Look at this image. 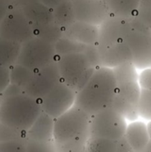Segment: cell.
Returning a JSON list of instances; mask_svg holds the SVG:
<instances>
[{"instance_id":"obj_20","label":"cell","mask_w":151,"mask_h":152,"mask_svg":"<svg viewBox=\"0 0 151 152\" xmlns=\"http://www.w3.org/2000/svg\"><path fill=\"white\" fill-rule=\"evenodd\" d=\"M110 14L124 18L133 17L141 4V0H106Z\"/></svg>"},{"instance_id":"obj_32","label":"cell","mask_w":151,"mask_h":152,"mask_svg":"<svg viewBox=\"0 0 151 152\" xmlns=\"http://www.w3.org/2000/svg\"><path fill=\"white\" fill-rule=\"evenodd\" d=\"M135 15L151 29V8H139Z\"/></svg>"},{"instance_id":"obj_1","label":"cell","mask_w":151,"mask_h":152,"mask_svg":"<svg viewBox=\"0 0 151 152\" xmlns=\"http://www.w3.org/2000/svg\"><path fill=\"white\" fill-rule=\"evenodd\" d=\"M91 118L87 112L74 105L54 118L53 142L56 151H86L90 139Z\"/></svg>"},{"instance_id":"obj_11","label":"cell","mask_w":151,"mask_h":152,"mask_svg":"<svg viewBox=\"0 0 151 152\" xmlns=\"http://www.w3.org/2000/svg\"><path fill=\"white\" fill-rule=\"evenodd\" d=\"M77 92L61 81L40 100L42 110L56 118L75 105Z\"/></svg>"},{"instance_id":"obj_12","label":"cell","mask_w":151,"mask_h":152,"mask_svg":"<svg viewBox=\"0 0 151 152\" xmlns=\"http://www.w3.org/2000/svg\"><path fill=\"white\" fill-rule=\"evenodd\" d=\"M61 81L58 64L55 61L36 71L23 90L27 94L40 102Z\"/></svg>"},{"instance_id":"obj_26","label":"cell","mask_w":151,"mask_h":152,"mask_svg":"<svg viewBox=\"0 0 151 152\" xmlns=\"http://www.w3.org/2000/svg\"><path fill=\"white\" fill-rule=\"evenodd\" d=\"M138 112L143 120H151V90L142 88L138 102Z\"/></svg>"},{"instance_id":"obj_30","label":"cell","mask_w":151,"mask_h":152,"mask_svg":"<svg viewBox=\"0 0 151 152\" xmlns=\"http://www.w3.org/2000/svg\"><path fill=\"white\" fill-rule=\"evenodd\" d=\"M139 82L142 88L151 90V67L141 70L139 73Z\"/></svg>"},{"instance_id":"obj_18","label":"cell","mask_w":151,"mask_h":152,"mask_svg":"<svg viewBox=\"0 0 151 152\" xmlns=\"http://www.w3.org/2000/svg\"><path fill=\"white\" fill-rule=\"evenodd\" d=\"M86 151L90 152H127L133 151L125 137L118 140L103 139V138H90Z\"/></svg>"},{"instance_id":"obj_23","label":"cell","mask_w":151,"mask_h":152,"mask_svg":"<svg viewBox=\"0 0 151 152\" xmlns=\"http://www.w3.org/2000/svg\"><path fill=\"white\" fill-rule=\"evenodd\" d=\"M54 21L64 30L76 21L74 8L71 0H65L53 9Z\"/></svg>"},{"instance_id":"obj_8","label":"cell","mask_w":151,"mask_h":152,"mask_svg":"<svg viewBox=\"0 0 151 152\" xmlns=\"http://www.w3.org/2000/svg\"><path fill=\"white\" fill-rule=\"evenodd\" d=\"M129 121L112 107L107 108L91 118L90 138L118 140L125 136Z\"/></svg>"},{"instance_id":"obj_37","label":"cell","mask_w":151,"mask_h":152,"mask_svg":"<svg viewBox=\"0 0 151 152\" xmlns=\"http://www.w3.org/2000/svg\"><path fill=\"white\" fill-rule=\"evenodd\" d=\"M140 8H151V0H141Z\"/></svg>"},{"instance_id":"obj_36","label":"cell","mask_w":151,"mask_h":152,"mask_svg":"<svg viewBox=\"0 0 151 152\" xmlns=\"http://www.w3.org/2000/svg\"><path fill=\"white\" fill-rule=\"evenodd\" d=\"M39 1L41 3H43L44 5H46L52 9H54L57 5H59L61 3H62L65 0H39Z\"/></svg>"},{"instance_id":"obj_7","label":"cell","mask_w":151,"mask_h":152,"mask_svg":"<svg viewBox=\"0 0 151 152\" xmlns=\"http://www.w3.org/2000/svg\"><path fill=\"white\" fill-rule=\"evenodd\" d=\"M54 44L36 37L21 44L17 63L37 71L57 60Z\"/></svg>"},{"instance_id":"obj_19","label":"cell","mask_w":151,"mask_h":152,"mask_svg":"<svg viewBox=\"0 0 151 152\" xmlns=\"http://www.w3.org/2000/svg\"><path fill=\"white\" fill-rule=\"evenodd\" d=\"M29 22L33 24H42L54 20L53 9L44 5L40 1L34 2L20 9Z\"/></svg>"},{"instance_id":"obj_4","label":"cell","mask_w":151,"mask_h":152,"mask_svg":"<svg viewBox=\"0 0 151 152\" xmlns=\"http://www.w3.org/2000/svg\"><path fill=\"white\" fill-rule=\"evenodd\" d=\"M42 111L40 102L26 93L3 97L0 121L14 129L27 132Z\"/></svg>"},{"instance_id":"obj_17","label":"cell","mask_w":151,"mask_h":152,"mask_svg":"<svg viewBox=\"0 0 151 152\" xmlns=\"http://www.w3.org/2000/svg\"><path fill=\"white\" fill-rule=\"evenodd\" d=\"M101 67L114 69L125 62H133L132 52L125 42L115 45L100 53Z\"/></svg>"},{"instance_id":"obj_40","label":"cell","mask_w":151,"mask_h":152,"mask_svg":"<svg viewBox=\"0 0 151 152\" xmlns=\"http://www.w3.org/2000/svg\"><path fill=\"white\" fill-rule=\"evenodd\" d=\"M2 100H3V95L0 94V103H1V102H2Z\"/></svg>"},{"instance_id":"obj_28","label":"cell","mask_w":151,"mask_h":152,"mask_svg":"<svg viewBox=\"0 0 151 152\" xmlns=\"http://www.w3.org/2000/svg\"><path fill=\"white\" fill-rule=\"evenodd\" d=\"M27 137L19 140H12L0 142V152L26 151Z\"/></svg>"},{"instance_id":"obj_33","label":"cell","mask_w":151,"mask_h":152,"mask_svg":"<svg viewBox=\"0 0 151 152\" xmlns=\"http://www.w3.org/2000/svg\"><path fill=\"white\" fill-rule=\"evenodd\" d=\"M25 93L23 88H21L20 86L15 85V84H12L10 83L9 86L6 87V89L4 91V93L2 94L3 97H8V96H12V95H17V94H20Z\"/></svg>"},{"instance_id":"obj_41","label":"cell","mask_w":151,"mask_h":152,"mask_svg":"<svg viewBox=\"0 0 151 152\" xmlns=\"http://www.w3.org/2000/svg\"><path fill=\"white\" fill-rule=\"evenodd\" d=\"M1 39H2V37H1V35H0V40H1Z\"/></svg>"},{"instance_id":"obj_2","label":"cell","mask_w":151,"mask_h":152,"mask_svg":"<svg viewBox=\"0 0 151 152\" xmlns=\"http://www.w3.org/2000/svg\"><path fill=\"white\" fill-rule=\"evenodd\" d=\"M116 90L117 83L113 69L99 67L86 84L77 92L75 105L93 116L111 107Z\"/></svg>"},{"instance_id":"obj_9","label":"cell","mask_w":151,"mask_h":152,"mask_svg":"<svg viewBox=\"0 0 151 152\" xmlns=\"http://www.w3.org/2000/svg\"><path fill=\"white\" fill-rule=\"evenodd\" d=\"M131 28V18H124L109 14L99 25V38L97 47L99 53L125 42Z\"/></svg>"},{"instance_id":"obj_5","label":"cell","mask_w":151,"mask_h":152,"mask_svg":"<svg viewBox=\"0 0 151 152\" xmlns=\"http://www.w3.org/2000/svg\"><path fill=\"white\" fill-rule=\"evenodd\" d=\"M57 64L61 81L78 92L89 80L95 66L85 53H71L57 57Z\"/></svg>"},{"instance_id":"obj_38","label":"cell","mask_w":151,"mask_h":152,"mask_svg":"<svg viewBox=\"0 0 151 152\" xmlns=\"http://www.w3.org/2000/svg\"><path fill=\"white\" fill-rule=\"evenodd\" d=\"M147 126H148V131H149V134H150V137L151 139V120H149L148 123H147Z\"/></svg>"},{"instance_id":"obj_22","label":"cell","mask_w":151,"mask_h":152,"mask_svg":"<svg viewBox=\"0 0 151 152\" xmlns=\"http://www.w3.org/2000/svg\"><path fill=\"white\" fill-rule=\"evenodd\" d=\"M21 44L6 39L0 40V65L11 68L17 63Z\"/></svg>"},{"instance_id":"obj_14","label":"cell","mask_w":151,"mask_h":152,"mask_svg":"<svg viewBox=\"0 0 151 152\" xmlns=\"http://www.w3.org/2000/svg\"><path fill=\"white\" fill-rule=\"evenodd\" d=\"M63 36L81 44L88 45H97L99 38V26L76 20L64 30Z\"/></svg>"},{"instance_id":"obj_21","label":"cell","mask_w":151,"mask_h":152,"mask_svg":"<svg viewBox=\"0 0 151 152\" xmlns=\"http://www.w3.org/2000/svg\"><path fill=\"white\" fill-rule=\"evenodd\" d=\"M34 37L55 44L64 35V29L54 20L42 24H33Z\"/></svg>"},{"instance_id":"obj_13","label":"cell","mask_w":151,"mask_h":152,"mask_svg":"<svg viewBox=\"0 0 151 152\" xmlns=\"http://www.w3.org/2000/svg\"><path fill=\"white\" fill-rule=\"evenodd\" d=\"M76 20L100 25L110 14L106 0H71Z\"/></svg>"},{"instance_id":"obj_16","label":"cell","mask_w":151,"mask_h":152,"mask_svg":"<svg viewBox=\"0 0 151 152\" xmlns=\"http://www.w3.org/2000/svg\"><path fill=\"white\" fill-rule=\"evenodd\" d=\"M53 126L54 118L42 111L26 132L27 139L39 142H53Z\"/></svg>"},{"instance_id":"obj_10","label":"cell","mask_w":151,"mask_h":152,"mask_svg":"<svg viewBox=\"0 0 151 152\" xmlns=\"http://www.w3.org/2000/svg\"><path fill=\"white\" fill-rule=\"evenodd\" d=\"M0 35L3 39L24 43L34 37L32 24L19 8H12L0 23Z\"/></svg>"},{"instance_id":"obj_3","label":"cell","mask_w":151,"mask_h":152,"mask_svg":"<svg viewBox=\"0 0 151 152\" xmlns=\"http://www.w3.org/2000/svg\"><path fill=\"white\" fill-rule=\"evenodd\" d=\"M117 90L111 107L121 113L129 122L139 119L138 102L142 87L138 69L133 62H125L113 69Z\"/></svg>"},{"instance_id":"obj_35","label":"cell","mask_w":151,"mask_h":152,"mask_svg":"<svg viewBox=\"0 0 151 152\" xmlns=\"http://www.w3.org/2000/svg\"><path fill=\"white\" fill-rule=\"evenodd\" d=\"M36 1H39V0H12V6L13 8L22 9L23 7Z\"/></svg>"},{"instance_id":"obj_29","label":"cell","mask_w":151,"mask_h":152,"mask_svg":"<svg viewBox=\"0 0 151 152\" xmlns=\"http://www.w3.org/2000/svg\"><path fill=\"white\" fill-rule=\"evenodd\" d=\"M56 151L54 142H39L27 139L26 151Z\"/></svg>"},{"instance_id":"obj_6","label":"cell","mask_w":151,"mask_h":152,"mask_svg":"<svg viewBox=\"0 0 151 152\" xmlns=\"http://www.w3.org/2000/svg\"><path fill=\"white\" fill-rule=\"evenodd\" d=\"M133 54V63L142 70L151 67V29L136 15L131 18V28L125 39Z\"/></svg>"},{"instance_id":"obj_24","label":"cell","mask_w":151,"mask_h":152,"mask_svg":"<svg viewBox=\"0 0 151 152\" xmlns=\"http://www.w3.org/2000/svg\"><path fill=\"white\" fill-rule=\"evenodd\" d=\"M54 47L57 56H61L71 53H77V52L85 53L86 48L88 47V45L81 44L79 42L74 41L63 36L54 44Z\"/></svg>"},{"instance_id":"obj_34","label":"cell","mask_w":151,"mask_h":152,"mask_svg":"<svg viewBox=\"0 0 151 152\" xmlns=\"http://www.w3.org/2000/svg\"><path fill=\"white\" fill-rule=\"evenodd\" d=\"M12 8V0H0V23Z\"/></svg>"},{"instance_id":"obj_27","label":"cell","mask_w":151,"mask_h":152,"mask_svg":"<svg viewBox=\"0 0 151 152\" xmlns=\"http://www.w3.org/2000/svg\"><path fill=\"white\" fill-rule=\"evenodd\" d=\"M26 132L14 129L0 121V142L26 138Z\"/></svg>"},{"instance_id":"obj_25","label":"cell","mask_w":151,"mask_h":152,"mask_svg":"<svg viewBox=\"0 0 151 152\" xmlns=\"http://www.w3.org/2000/svg\"><path fill=\"white\" fill-rule=\"evenodd\" d=\"M35 71L16 63L10 68V80L12 84H15L21 88H24L25 86L29 82L33 77Z\"/></svg>"},{"instance_id":"obj_39","label":"cell","mask_w":151,"mask_h":152,"mask_svg":"<svg viewBox=\"0 0 151 152\" xmlns=\"http://www.w3.org/2000/svg\"><path fill=\"white\" fill-rule=\"evenodd\" d=\"M145 152H151V139L150 140V142H149V144L145 150Z\"/></svg>"},{"instance_id":"obj_15","label":"cell","mask_w":151,"mask_h":152,"mask_svg":"<svg viewBox=\"0 0 151 152\" xmlns=\"http://www.w3.org/2000/svg\"><path fill=\"white\" fill-rule=\"evenodd\" d=\"M125 137L133 151L145 152L150 140L147 123L141 119L130 121Z\"/></svg>"},{"instance_id":"obj_31","label":"cell","mask_w":151,"mask_h":152,"mask_svg":"<svg viewBox=\"0 0 151 152\" xmlns=\"http://www.w3.org/2000/svg\"><path fill=\"white\" fill-rule=\"evenodd\" d=\"M10 83V68L0 65V94L4 93Z\"/></svg>"}]
</instances>
